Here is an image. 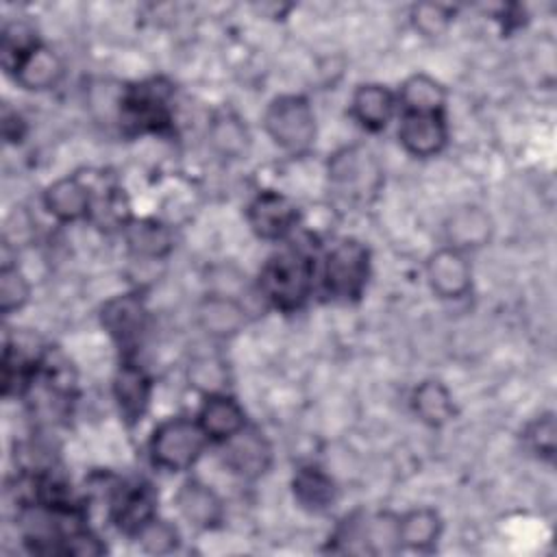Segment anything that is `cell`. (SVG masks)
<instances>
[{"label": "cell", "instance_id": "obj_1", "mask_svg": "<svg viewBox=\"0 0 557 557\" xmlns=\"http://www.w3.org/2000/svg\"><path fill=\"white\" fill-rule=\"evenodd\" d=\"M315 261L309 252L287 246L270 255L259 272L261 296L278 311L294 313L302 309L313 292Z\"/></svg>", "mask_w": 557, "mask_h": 557}, {"label": "cell", "instance_id": "obj_2", "mask_svg": "<svg viewBox=\"0 0 557 557\" xmlns=\"http://www.w3.org/2000/svg\"><path fill=\"white\" fill-rule=\"evenodd\" d=\"M370 272V248L357 237H342L324 255L320 287L324 296L333 302H357L366 294Z\"/></svg>", "mask_w": 557, "mask_h": 557}, {"label": "cell", "instance_id": "obj_3", "mask_svg": "<svg viewBox=\"0 0 557 557\" xmlns=\"http://www.w3.org/2000/svg\"><path fill=\"white\" fill-rule=\"evenodd\" d=\"M263 128L272 144L287 154H305L318 137L313 104L302 94L274 96L263 111Z\"/></svg>", "mask_w": 557, "mask_h": 557}, {"label": "cell", "instance_id": "obj_4", "mask_svg": "<svg viewBox=\"0 0 557 557\" xmlns=\"http://www.w3.org/2000/svg\"><path fill=\"white\" fill-rule=\"evenodd\" d=\"M207 435L196 418L172 416L161 420L148 440L150 461L168 472H185L198 463L205 453Z\"/></svg>", "mask_w": 557, "mask_h": 557}, {"label": "cell", "instance_id": "obj_5", "mask_svg": "<svg viewBox=\"0 0 557 557\" xmlns=\"http://www.w3.org/2000/svg\"><path fill=\"white\" fill-rule=\"evenodd\" d=\"M172 85L163 78L126 87L117 100L122 124L135 133H161L172 122Z\"/></svg>", "mask_w": 557, "mask_h": 557}, {"label": "cell", "instance_id": "obj_6", "mask_svg": "<svg viewBox=\"0 0 557 557\" xmlns=\"http://www.w3.org/2000/svg\"><path fill=\"white\" fill-rule=\"evenodd\" d=\"M329 181L342 198L363 202L381 189L383 172L370 150L348 146L329 159Z\"/></svg>", "mask_w": 557, "mask_h": 557}, {"label": "cell", "instance_id": "obj_7", "mask_svg": "<svg viewBox=\"0 0 557 557\" xmlns=\"http://www.w3.org/2000/svg\"><path fill=\"white\" fill-rule=\"evenodd\" d=\"M246 222L259 239L283 242L296 231L300 209L289 196L276 189H263L248 202Z\"/></svg>", "mask_w": 557, "mask_h": 557}, {"label": "cell", "instance_id": "obj_8", "mask_svg": "<svg viewBox=\"0 0 557 557\" xmlns=\"http://www.w3.org/2000/svg\"><path fill=\"white\" fill-rule=\"evenodd\" d=\"M100 324L120 346L122 355L131 357L148 326V309L144 298L137 292H126L109 298L100 307Z\"/></svg>", "mask_w": 557, "mask_h": 557}, {"label": "cell", "instance_id": "obj_9", "mask_svg": "<svg viewBox=\"0 0 557 557\" xmlns=\"http://www.w3.org/2000/svg\"><path fill=\"white\" fill-rule=\"evenodd\" d=\"M274 450L270 440L257 426H244L231 440L222 442V463L244 481H257L272 468Z\"/></svg>", "mask_w": 557, "mask_h": 557}, {"label": "cell", "instance_id": "obj_10", "mask_svg": "<svg viewBox=\"0 0 557 557\" xmlns=\"http://www.w3.org/2000/svg\"><path fill=\"white\" fill-rule=\"evenodd\" d=\"M111 392H113V400L122 422L128 429L137 426L148 413V407L152 400L150 374L137 361H133V357H122L113 374Z\"/></svg>", "mask_w": 557, "mask_h": 557}, {"label": "cell", "instance_id": "obj_11", "mask_svg": "<svg viewBox=\"0 0 557 557\" xmlns=\"http://www.w3.org/2000/svg\"><path fill=\"white\" fill-rule=\"evenodd\" d=\"M426 281L431 292L442 300H459L472 289V268L466 252L442 246L426 259Z\"/></svg>", "mask_w": 557, "mask_h": 557}, {"label": "cell", "instance_id": "obj_12", "mask_svg": "<svg viewBox=\"0 0 557 557\" xmlns=\"http://www.w3.org/2000/svg\"><path fill=\"white\" fill-rule=\"evenodd\" d=\"M109 516L117 531L133 537L146 522L157 516V494L152 485L146 481L117 485L109 500Z\"/></svg>", "mask_w": 557, "mask_h": 557}, {"label": "cell", "instance_id": "obj_13", "mask_svg": "<svg viewBox=\"0 0 557 557\" xmlns=\"http://www.w3.org/2000/svg\"><path fill=\"white\" fill-rule=\"evenodd\" d=\"M398 141L416 159L440 154L448 144L446 113H400Z\"/></svg>", "mask_w": 557, "mask_h": 557}, {"label": "cell", "instance_id": "obj_14", "mask_svg": "<svg viewBox=\"0 0 557 557\" xmlns=\"http://www.w3.org/2000/svg\"><path fill=\"white\" fill-rule=\"evenodd\" d=\"M178 516L198 531H213L224 522V503L220 494L200 479H187L174 494Z\"/></svg>", "mask_w": 557, "mask_h": 557}, {"label": "cell", "instance_id": "obj_15", "mask_svg": "<svg viewBox=\"0 0 557 557\" xmlns=\"http://www.w3.org/2000/svg\"><path fill=\"white\" fill-rule=\"evenodd\" d=\"M96 194L81 176H61L52 181L44 194L41 202L46 211L59 222H81L91 218Z\"/></svg>", "mask_w": 557, "mask_h": 557}, {"label": "cell", "instance_id": "obj_16", "mask_svg": "<svg viewBox=\"0 0 557 557\" xmlns=\"http://www.w3.org/2000/svg\"><path fill=\"white\" fill-rule=\"evenodd\" d=\"M9 72L22 89L41 94L54 89L63 81L65 63L50 46L39 41L28 52H24Z\"/></svg>", "mask_w": 557, "mask_h": 557}, {"label": "cell", "instance_id": "obj_17", "mask_svg": "<svg viewBox=\"0 0 557 557\" xmlns=\"http://www.w3.org/2000/svg\"><path fill=\"white\" fill-rule=\"evenodd\" d=\"M494 222L492 215L479 205L457 207L444 222L446 246L461 252H472L492 242Z\"/></svg>", "mask_w": 557, "mask_h": 557}, {"label": "cell", "instance_id": "obj_18", "mask_svg": "<svg viewBox=\"0 0 557 557\" xmlns=\"http://www.w3.org/2000/svg\"><path fill=\"white\" fill-rule=\"evenodd\" d=\"M198 326L213 339H231L244 331L248 315L246 307L228 294H207L196 305Z\"/></svg>", "mask_w": 557, "mask_h": 557}, {"label": "cell", "instance_id": "obj_19", "mask_svg": "<svg viewBox=\"0 0 557 557\" xmlns=\"http://www.w3.org/2000/svg\"><path fill=\"white\" fill-rule=\"evenodd\" d=\"M196 422L200 424L207 440L218 444L231 440L248 424L244 407L228 392L205 396L198 407Z\"/></svg>", "mask_w": 557, "mask_h": 557}, {"label": "cell", "instance_id": "obj_20", "mask_svg": "<svg viewBox=\"0 0 557 557\" xmlns=\"http://www.w3.org/2000/svg\"><path fill=\"white\" fill-rule=\"evenodd\" d=\"M396 109H398L396 94L381 83H363L352 91V98H350V115L361 128L370 133H379L387 128Z\"/></svg>", "mask_w": 557, "mask_h": 557}, {"label": "cell", "instance_id": "obj_21", "mask_svg": "<svg viewBox=\"0 0 557 557\" xmlns=\"http://www.w3.org/2000/svg\"><path fill=\"white\" fill-rule=\"evenodd\" d=\"M292 496L296 505L309 513L329 511L339 496L335 479L315 463L300 466L292 476Z\"/></svg>", "mask_w": 557, "mask_h": 557}, {"label": "cell", "instance_id": "obj_22", "mask_svg": "<svg viewBox=\"0 0 557 557\" xmlns=\"http://www.w3.org/2000/svg\"><path fill=\"white\" fill-rule=\"evenodd\" d=\"M122 233L128 252L137 259L157 261L174 250L172 228L157 218H133Z\"/></svg>", "mask_w": 557, "mask_h": 557}, {"label": "cell", "instance_id": "obj_23", "mask_svg": "<svg viewBox=\"0 0 557 557\" xmlns=\"http://www.w3.org/2000/svg\"><path fill=\"white\" fill-rule=\"evenodd\" d=\"M207 141L220 159L237 161L246 159L252 137L246 122L235 111L222 109L211 117L207 126Z\"/></svg>", "mask_w": 557, "mask_h": 557}, {"label": "cell", "instance_id": "obj_24", "mask_svg": "<svg viewBox=\"0 0 557 557\" xmlns=\"http://www.w3.org/2000/svg\"><path fill=\"white\" fill-rule=\"evenodd\" d=\"M411 409L416 418L431 429H440L457 416L453 392L440 379H424L413 387Z\"/></svg>", "mask_w": 557, "mask_h": 557}, {"label": "cell", "instance_id": "obj_25", "mask_svg": "<svg viewBox=\"0 0 557 557\" xmlns=\"http://www.w3.org/2000/svg\"><path fill=\"white\" fill-rule=\"evenodd\" d=\"M400 113H444L448 102L446 87L426 72L409 74L396 94Z\"/></svg>", "mask_w": 557, "mask_h": 557}, {"label": "cell", "instance_id": "obj_26", "mask_svg": "<svg viewBox=\"0 0 557 557\" xmlns=\"http://www.w3.org/2000/svg\"><path fill=\"white\" fill-rule=\"evenodd\" d=\"M442 531V516L433 507H413L405 513H398V533L403 548L429 553L440 542Z\"/></svg>", "mask_w": 557, "mask_h": 557}, {"label": "cell", "instance_id": "obj_27", "mask_svg": "<svg viewBox=\"0 0 557 557\" xmlns=\"http://www.w3.org/2000/svg\"><path fill=\"white\" fill-rule=\"evenodd\" d=\"M366 550L368 555H394L403 550L398 533V513H366Z\"/></svg>", "mask_w": 557, "mask_h": 557}, {"label": "cell", "instance_id": "obj_28", "mask_svg": "<svg viewBox=\"0 0 557 557\" xmlns=\"http://www.w3.org/2000/svg\"><path fill=\"white\" fill-rule=\"evenodd\" d=\"M187 381L202 396L226 392L228 385V368L220 357L202 355L196 357L187 368Z\"/></svg>", "mask_w": 557, "mask_h": 557}, {"label": "cell", "instance_id": "obj_29", "mask_svg": "<svg viewBox=\"0 0 557 557\" xmlns=\"http://www.w3.org/2000/svg\"><path fill=\"white\" fill-rule=\"evenodd\" d=\"M30 300V281L20 265L4 261L0 268V311L11 315L22 311Z\"/></svg>", "mask_w": 557, "mask_h": 557}, {"label": "cell", "instance_id": "obj_30", "mask_svg": "<svg viewBox=\"0 0 557 557\" xmlns=\"http://www.w3.org/2000/svg\"><path fill=\"white\" fill-rule=\"evenodd\" d=\"M331 553H352L368 555L366 550V511L346 513L329 535Z\"/></svg>", "mask_w": 557, "mask_h": 557}, {"label": "cell", "instance_id": "obj_31", "mask_svg": "<svg viewBox=\"0 0 557 557\" xmlns=\"http://www.w3.org/2000/svg\"><path fill=\"white\" fill-rule=\"evenodd\" d=\"M522 442L527 446V450L537 457L540 461L553 463L555 453H557V426H555V416L542 413L537 418H533L524 431H522Z\"/></svg>", "mask_w": 557, "mask_h": 557}, {"label": "cell", "instance_id": "obj_32", "mask_svg": "<svg viewBox=\"0 0 557 557\" xmlns=\"http://www.w3.org/2000/svg\"><path fill=\"white\" fill-rule=\"evenodd\" d=\"M133 540L139 542L141 550L152 553V555H168L174 553L181 544V533L174 527V522L154 516L150 522H146L135 535Z\"/></svg>", "mask_w": 557, "mask_h": 557}, {"label": "cell", "instance_id": "obj_33", "mask_svg": "<svg viewBox=\"0 0 557 557\" xmlns=\"http://www.w3.org/2000/svg\"><path fill=\"white\" fill-rule=\"evenodd\" d=\"M37 44H39L37 33L28 22H22V20L7 22L2 28V44H0L4 70L9 72L13 67V63Z\"/></svg>", "mask_w": 557, "mask_h": 557}, {"label": "cell", "instance_id": "obj_34", "mask_svg": "<svg viewBox=\"0 0 557 557\" xmlns=\"http://www.w3.org/2000/svg\"><path fill=\"white\" fill-rule=\"evenodd\" d=\"M453 15H455V11L450 7H446V4L420 2V4L411 7L409 20H411V26L422 37H440L450 26Z\"/></svg>", "mask_w": 557, "mask_h": 557}, {"label": "cell", "instance_id": "obj_35", "mask_svg": "<svg viewBox=\"0 0 557 557\" xmlns=\"http://www.w3.org/2000/svg\"><path fill=\"white\" fill-rule=\"evenodd\" d=\"M59 553L78 555V557H98L107 553V544L87 527H76L63 535Z\"/></svg>", "mask_w": 557, "mask_h": 557}, {"label": "cell", "instance_id": "obj_36", "mask_svg": "<svg viewBox=\"0 0 557 557\" xmlns=\"http://www.w3.org/2000/svg\"><path fill=\"white\" fill-rule=\"evenodd\" d=\"M2 137L7 144H22L26 137V120L7 104L2 109Z\"/></svg>", "mask_w": 557, "mask_h": 557}]
</instances>
